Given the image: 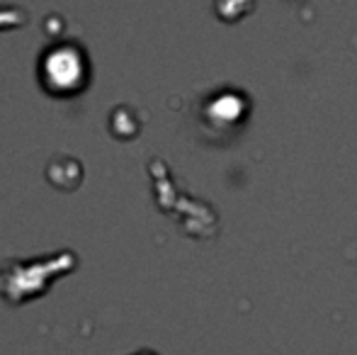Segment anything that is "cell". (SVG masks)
Wrapping results in <instances>:
<instances>
[{
    "label": "cell",
    "instance_id": "obj_2",
    "mask_svg": "<svg viewBox=\"0 0 357 355\" xmlns=\"http://www.w3.org/2000/svg\"><path fill=\"white\" fill-rule=\"evenodd\" d=\"M75 263L78 258L73 251H56L52 256L29 258V261L10 258L0 266V297H5L10 304L27 302L47 289L49 280L73 270Z\"/></svg>",
    "mask_w": 357,
    "mask_h": 355
},
{
    "label": "cell",
    "instance_id": "obj_3",
    "mask_svg": "<svg viewBox=\"0 0 357 355\" xmlns=\"http://www.w3.org/2000/svg\"><path fill=\"white\" fill-rule=\"evenodd\" d=\"M24 10L22 8H0V27H13V24L24 22Z\"/></svg>",
    "mask_w": 357,
    "mask_h": 355
},
{
    "label": "cell",
    "instance_id": "obj_1",
    "mask_svg": "<svg viewBox=\"0 0 357 355\" xmlns=\"http://www.w3.org/2000/svg\"><path fill=\"white\" fill-rule=\"evenodd\" d=\"M39 86L54 98H75L90 86L93 66L88 52L75 39H54L39 52Z\"/></svg>",
    "mask_w": 357,
    "mask_h": 355
}]
</instances>
